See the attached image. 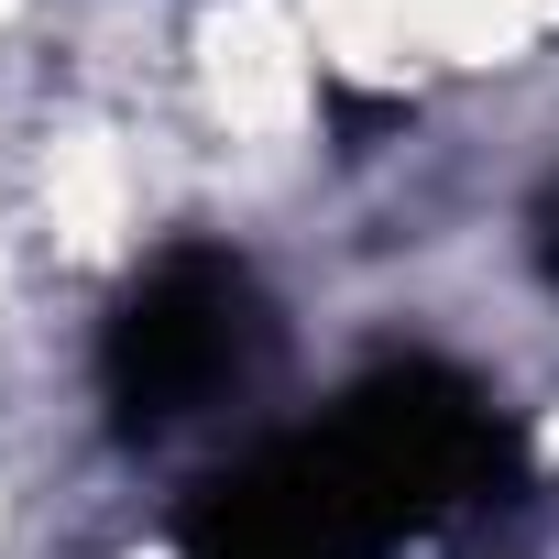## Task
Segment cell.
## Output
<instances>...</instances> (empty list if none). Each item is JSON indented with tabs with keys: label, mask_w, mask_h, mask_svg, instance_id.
I'll return each mask as SVG.
<instances>
[{
	"label": "cell",
	"mask_w": 559,
	"mask_h": 559,
	"mask_svg": "<svg viewBox=\"0 0 559 559\" xmlns=\"http://www.w3.org/2000/svg\"><path fill=\"white\" fill-rule=\"evenodd\" d=\"M263 352H274V308L252 286V263L219 241H176L121 286V308L99 330V395L132 439H165V428L230 406L263 373Z\"/></svg>",
	"instance_id": "1"
},
{
	"label": "cell",
	"mask_w": 559,
	"mask_h": 559,
	"mask_svg": "<svg viewBox=\"0 0 559 559\" xmlns=\"http://www.w3.org/2000/svg\"><path fill=\"white\" fill-rule=\"evenodd\" d=\"M537 274H548V286H559V187L537 198Z\"/></svg>",
	"instance_id": "2"
}]
</instances>
